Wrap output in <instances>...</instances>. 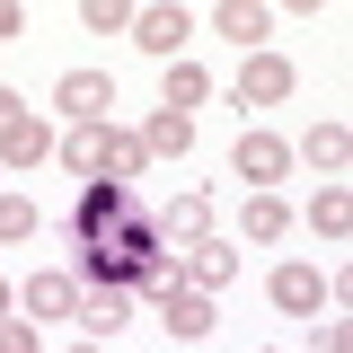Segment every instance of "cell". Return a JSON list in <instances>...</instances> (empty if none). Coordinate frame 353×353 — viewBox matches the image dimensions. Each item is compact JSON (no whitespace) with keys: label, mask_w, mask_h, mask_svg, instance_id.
<instances>
[{"label":"cell","mask_w":353,"mask_h":353,"mask_svg":"<svg viewBox=\"0 0 353 353\" xmlns=\"http://www.w3.org/2000/svg\"><path fill=\"white\" fill-rule=\"evenodd\" d=\"M71 239H80L88 292H132V283H141V265L159 256L150 203H141L132 185H106V176H88V185H80V203H71Z\"/></svg>","instance_id":"1"},{"label":"cell","mask_w":353,"mask_h":353,"mask_svg":"<svg viewBox=\"0 0 353 353\" xmlns=\"http://www.w3.org/2000/svg\"><path fill=\"white\" fill-rule=\"evenodd\" d=\"M9 309H18V292H9V283H0V318H9Z\"/></svg>","instance_id":"27"},{"label":"cell","mask_w":353,"mask_h":353,"mask_svg":"<svg viewBox=\"0 0 353 353\" xmlns=\"http://www.w3.org/2000/svg\"><path fill=\"white\" fill-rule=\"evenodd\" d=\"M44 159H53V132H44L36 115H27V124L0 141V185H9V176H27V168H44Z\"/></svg>","instance_id":"14"},{"label":"cell","mask_w":353,"mask_h":353,"mask_svg":"<svg viewBox=\"0 0 353 353\" xmlns=\"http://www.w3.org/2000/svg\"><path fill=\"white\" fill-rule=\"evenodd\" d=\"M230 168L248 176V194H274V176L292 168V141H283V132H239V141H230Z\"/></svg>","instance_id":"2"},{"label":"cell","mask_w":353,"mask_h":353,"mask_svg":"<svg viewBox=\"0 0 353 353\" xmlns=\"http://www.w3.org/2000/svg\"><path fill=\"white\" fill-rule=\"evenodd\" d=\"M176 274H185V292H203V301H212L221 283H239V248H221V239H194V248H176Z\"/></svg>","instance_id":"5"},{"label":"cell","mask_w":353,"mask_h":353,"mask_svg":"<svg viewBox=\"0 0 353 353\" xmlns=\"http://www.w3.org/2000/svg\"><path fill=\"white\" fill-rule=\"evenodd\" d=\"M292 97V62L283 53H248L239 62V106H283Z\"/></svg>","instance_id":"7"},{"label":"cell","mask_w":353,"mask_h":353,"mask_svg":"<svg viewBox=\"0 0 353 353\" xmlns=\"http://www.w3.org/2000/svg\"><path fill=\"white\" fill-rule=\"evenodd\" d=\"M0 239H36V203L0 185Z\"/></svg>","instance_id":"22"},{"label":"cell","mask_w":353,"mask_h":353,"mask_svg":"<svg viewBox=\"0 0 353 353\" xmlns=\"http://www.w3.org/2000/svg\"><path fill=\"white\" fill-rule=\"evenodd\" d=\"M53 150H62L80 176H97V168H106V124H71V141H53Z\"/></svg>","instance_id":"20"},{"label":"cell","mask_w":353,"mask_h":353,"mask_svg":"<svg viewBox=\"0 0 353 353\" xmlns=\"http://www.w3.org/2000/svg\"><path fill=\"white\" fill-rule=\"evenodd\" d=\"M80 27H88V36H132V9H124V0H88Z\"/></svg>","instance_id":"21"},{"label":"cell","mask_w":353,"mask_h":353,"mask_svg":"<svg viewBox=\"0 0 353 353\" xmlns=\"http://www.w3.org/2000/svg\"><path fill=\"white\" fill-rule=\"evenodd\" d=\"M0 36H27V9L18 0H0Z\"/></svg>","instance_id":"26"},{"label":"cell","mask_w":353,"mask_h":353,"mask_svg":"<svg viewBox=\"0 0 353 353\" xmlns=\"http://www.w3.org/2000/svg\"><path fill=\"white\" fill-rule=\"evenodd\" d=\"M212 27L239 44V53H265V36H274V9H265V0H221Z\"/></svg>","instance_id":"10"},{"label":"cell","mask_w":353,"mask_h":353,"mask_svg":"<svg viewBox=\"0 0 353 353\" xmlns=\"http://www.w3.org/2000/svg\"><path fill=\"white\" fill-rule=\"evenodd\" d=\"M18 124H27V97H18V88H0V141H9Z\"/></svg>","instance_id":"24"},{"label":"cell","mask_w":353,"mask_h":353,"mask_svg":"<svg viewBox=\"0 0 353 353\" xmlns=\"http://www.w3.org/2000/svg\"><path fill=\"white\" fill-rule=\"evenodd\" d=\"M150 230H159V248H194V239H212V194H203V185H176L168 212H150Z\"/></svg>","instance_id":"3"},{"label":"cell","mask_w":353,"mask_h":353,"mask_svg":"<svg viewBox=\"0 0 353 353\" xmlns=\"http://www.w3.org/2000/svg\"><path fill=\"white\" fill-rule=\"evenodd\" d=\"M309 230H318V239H345V230H353V194H345V185H318V203H309Z\"/></svg>","instance_id":"19"},{"label":"cell","mask_w":353,"mask_h":353,"mask_svg":"<svg viewBox=\"0 0 353 353\" xmlns=\"http://www.w3.org/2000/svg\"><path fill=\"white\" fill-rule=\"evenodd\" d=\"M0 353H44V327H27V318H0Z\"/></svg>","instance_id":"23"},{"label":"cell","mask_w":353,"mask_h":353,"mask_svg":"<svg viewBox=\"0 0 353 353\" xmlns=\"http://www.w3.org/2000/svg\"><path fill=\"white\" fill-rule=\"evenodd\" d=\"M283 230H292V212H283V194H248V212H239V239H248V248H274Z\"/></svg>","instance_id":"17"},{"label":"cell","mask_w":353,"mask_h":353,"mask_svg":"<svg viewBox=\"0 0 353 353\" xmlns=\"http://www.w3.org/2000/svg\"><path fill=\"white\" fill-rule=\"evenodd\" d=\"M141 168H150V150H141V132H115V124H106V168H97V176H106V185H132Z\"/></svg>","instance_id":"18"},{"label":"cell","mask_w":353,"mask_h":353,"mask_svg":"<svg viewBox=\"0 0 353 353\" xmlns=\"http://www.w3.org/2000/svg\"><path fill=\"white\" fill-rule=\"evenodd\" d=\"M159 327H168L176 345H203L221 318H212V301H203V292H185V283H176V292H159Z\"/></svg>","instance_id":"8"},{"label":"cell","mask_w":353,"mask_h":353,"mask_svg":"<svg viewBox=\"0 0 353 353\" xmlns=\"http://www.w3.org/2000/svg\"><path fill=\"white\" fill-rule=\"evenodd\" d=\"M18 309H27V327L71 318V309H80V283H71V274H27V283H18Z\"/></svg>","instance_id":"9"},{"label":"cell","mask_w":353,"mask_h":353,"mask_svg":"<svg viewBox=\"0 0 353 353\" xmlns=\"http://www.w3.org/2000/svg\"><path fill=\"white\" fill-rule=\"evenodd\" d=\"M71 318L88 327V345H106V336H124V327H132V292H80Z\"/></svg>","instance_id":"13"},{"label":"cell","mask_w":353,"mask_h":353,"mask_svg":"<svg viewBox=\"0 0 353 353\" xmlns=\"http://www.w3.org/2000/svg\"><path fill=\"white\" fill-rule=\"evenodd\" d=\"M274 309H292V318H318V309H327V283H318V265H274Z\"/></svg>","instance_id":"12"},{"label":"cell","mask_w":353,"mask_h":353,"mask_svg":"<svg viewBox=\"0 0 353 353\" xmlns=\"http://www.w3.org/2000/svg\"><path fill=\"white\" fill-rule=\"evenodd\" d=\"M141 150H150V159H185V150H194V115H168V106H150V124H141Z\"/></svg>","instance_id":"15"},{"label":"cell","mask_w":353,"mask_h":353,"mask_svg":"<svg viewBox=\"0 0 353 353\" xmlns=\"http://www.w3.org/2000/svg\"><path fill=\"white\" fill-rule=\"evenodd\" d=\"M53 106H62L71 124H106V106H115V80H106V71H62V80H53Z\"/></svg>","instance_id":"4"},{"label":"cell","mask_w":353,"mask_h":353,"mask_svg":"<svg viewBox=\"0 0 353 353\" xmlns=\"http://www.w3.org/2000/svg\"><path fill=\"white\" fill-rule=\"evenodd\" d=\"M301 159L318 176H327V185H345V168H353V132L336 124V115H327V124H309V141H301Z\"/></svg>","instance_id":"11"},{"label":"cell","mask_w":353,"mask_h":353,"mask_svg":"<svg viewBox=\"0 0 353 353\" xmlns=\"http://www.w3.org/2000/svg\"><path fill=\"white\" fill-rule=\"evenodd\" d=\"M318 353H353V336H345V318H327V327H318Z\"/></svg>","instance_id":"25"},{"label":"cell","mask_w":353,"mask_h":353,"mask_svg":"<svg viewBox=\"0 0 353 353\" xmlns=\"http://www.w3.org/2000/svg\"><path fill=\"white\" fill-rule=\"evenodd\" d=\"M203 97H212V80H203V62H185V53H176V62H168V80H159V106H168V115H194Z\"/></svg>","instance_id":"16"},{"label":"cell","mask_w":353,"mask_h":353,"mask_svg":"<svg viewBox=\"0 0 353 353\" xmlns=\"http://www.w3.org/2000/svg\"><path fill=\"white\" fill-rule=\"evenodd\" d=\"M194 36V18H185V0H168V9H132V44L141 53H159V62H176V44Z\"/></svg>","instance_id":"6"},{"label":"cell","mask_w":353,"mask_h":353,"mask_svg":"<svg viewBox=\"0 0 353 353\" xmlns=\"http://www.w3.org/2000/svg\"><path fill=\"white\" fill-rule=\"evenodd\" d=\"M71 353H106V345H71Z\"/></svg>","instance_id":"28"}]
</instances>
